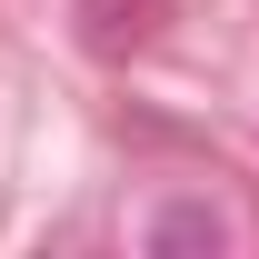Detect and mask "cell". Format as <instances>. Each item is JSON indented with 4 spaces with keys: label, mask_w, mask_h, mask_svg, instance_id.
<instances>
[{
    "label": "cell",
    "mask_w": 259,
    "mask_h": 259,
    "mask_svg": "<svg viewBox=\"0 0 259 259\" xmlns=\"http://www.w3.org/2000/svg\"><path fill=\"white\" fill-rule=\"evenodd\" d=\"M70 30L90 60H140L169 30V0H70Z\"/></svg>",
    "instance_id": "obj_1"
},
{
    "label": "cell",
    "mask_w": 259,
    "mask_h": 259,
    "mask_svg": "<svg viewBox=\"0 0 259 259\" xmlns=\"http://www.w3.org/2000/svg\"><path fill=\"white\" fill-rule=\"evenodd\" d=\"M220 249H229V220L209 199H169L150 220V259H220Z\"/></svg>",
    "instance_id": "obj_2"
}]
</instances>
